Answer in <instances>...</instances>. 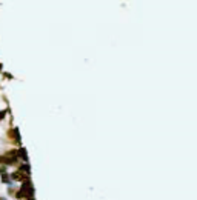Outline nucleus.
Returning <instances> with one entry per match:
<instances>
[{
  "instance_id": "obj_2",
  "label": "nucleus",
  "mask_w": 197,
  "mask_h": 200,
  "mask_svg": "<svg viewBox=\"0 0 197 200\" xmlns=\"http://www.w3.org/2000/svg\"><path fill=\"white\" fill-rule=\"evenodd\" d=\"M0 200H3V199H0Z\"/></svg>"
},
{
  "instance_id": "obj_1",
  "label": "nucleus",
  "mask_w": 197,
  "mask_h": 200,
  "mask_svg": "<svg viewBox=\"0 0 197 200\" xmlns=\"http://www.w3.org/2000/svg\"><path fill=\"white\" fill-rule=\"evenodd\" d=\"M14 180H22V182H25L26 180V176H25V172H20V171H17V172H13V176H11Z\"/></svg>"
}]
</instances>
